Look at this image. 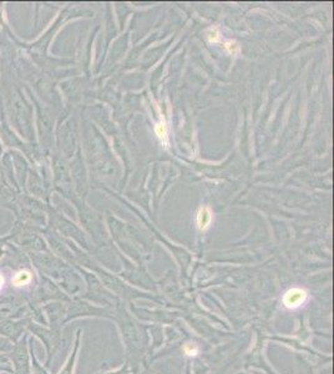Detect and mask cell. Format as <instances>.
I'll return each mask as SVG.
<instances>
[{"instance_id":"cell-1","label":"cell","mask_w":334,"mask_h":374,"mask_svg":"<svg viewBox=\"0 0 334 374\" xmlns=\"http://www.w3.org/2000/svg\"><path fill=\"white\" fill-rule=\"evenodd\" d=\"M3 89L4 95L0 99L6 112V120L17 134L33 144L36 140L33 125V104L24 94V87L12 75L9 66H4L3 71Z\"/></svg>"},{"instance_id":"cell-2","label":"cell","mask_w":334,"mask_h":374,"mask_svg":"<svg viewBox=\"0 0 334 374\" xmlns=\"http://www.w3.org/2000/svg\"><path fill=\"white\" fill-rule=\"evenodd\" d=\"M10 152V156H12L13 167H14V174H15V179L18 181L19 187L22 190V193H24L25 190V182L29 175L30 165L28 158L24 156L23 154L17 150H9Z\"/></svg>"},{"instance_id":"cell-3","label":"cell","mask_w":334,"mask_h":374,"mask_svg":"<svg viewBox=\"0 0 334 374\" xmlns=\"http://www.w3.org/2000/svg\"><path fill=\"white\" fill-rule=\"evenodd\" d=\"M44 182L41 179L40 172L36 167H30L29 175L25 182L24 193H28L33 197H44Z\"/></svg>"},{"instance_id":"cell-4","label":"cell","mask_w":334,"mask_h":374,"mask_svg":"<svg viewBox=\"0 0 334 374\" xmlns=\"http://www.w3.org/2000/svg\"><path fill=\"white\" fill-rule=\"evenodd\" d=\"M307 299V292L301 290V288H294L289 290L284 297H283V304L287 308H297L301 304H303Z\"/></svg>"},{"instance_id":"cell-5","label":"cell","mask_w":334,"mask_h":374,"mask_svg":"<svg viewBox=\"0 0 334 374\" xmlns=\"http://www.w3.org/2000/svg\"><path fill=\"white\" fill-rule=\"evenodd\" d=\"M17 195L18 193L13 190L12 187L8 186L6 184H0V207L9 211L12 210Z\"/></svg>"},{"instance_id":"cell-6","label":"cell","mask_w":334,"mask_h":374,"mask_svg":"<svg viewBox=\"0 0 334 374\" xmlns=\"http://www.w3.org/2000/svg\"><path fill=\"white\" fill-rule=\"evenodd\" d=\"M211 223L212 211L210 210V207H207V206L201 207L199 211V215H197V225H199V230L205 231V230L210 227Z\"/></svg>"},{"instance_id":"cell-7","label":"cell","mask_w":334,"mask_h":374,"mask_svg":"<svg viewBox=\"0 0 334 374\" xmlns=\"http://www.w3.org/2000/svg\"><path fill=\"white\" fill-rule=\"evenodd\" d=\"M30 280H31V275H30L28 271H20L17 275L14 276L13 278V283L15 286H24V285H28Z\"/></svg>"},{"instance_id":"cell-8","label":"cell","mask_w":334,"mask_h":374,"mask_svg":"<svg viewBox=\"0 0 334 374\" xmlns=\"http://www.w3.org/2000/svg\"><path fill=\"white\" fill-rule=\"evenodd\" d=\"M156 134L158 135V137L165 139L166 135H167V129H166V125L165 124H158L156 126Z\"/></svg>"},{"instance_id":"cell-9","label":"cell","mask_w":334,"mask_h":374,"mask_svg":"<svg viewBox=\"0 0 334 374\" xmlns=\"http://www.w3.org/2000/svg\"><path fill=\"white\" fill-rule=\"evenodd\" d=\"M226 47L229 49V52L231 54H237L240 52V47H238L237 43H235V41H227Z\"/></svg>"},{"instance_id":"cell-10","label":"cell","mask_w":334,"mask_h":374,"mask_svg":"<svg viewBox=\"0 0 334 374\" xmlns=\"http://www.w3.org/2000/svg\"><path fill=\"white\" fill-rule=\"evenodd\" d=\"M208 39H210V41H212V43H215V41H217L218 39H220V33H218L217 28H212V29L210 30V36H208Z\"/></svg>"},{"instance_id":"cell-11","label":"cell","mask_w":334,"mask_h":374,"mask_svg":"<svg viewBox=\"0 0 334 374\" xmlns=\"http://www.w3.org/2000/svg\"><path fill=\"white\" fill-rule=\"evenodd\" d=\"M3 154H4V147H3V142L0 140V158L3 156Z\"/></svg>"},{"instance_id":"cell-12","label":"cell","mask_w":334,"mask_h":374,"mask_svg":"<svg viewBox=\"0 0 334 374\" xmlns=\"http://www.w3.org/2000/svg\"><path fill=\"white\" fill-rule=\"evenodd\" d=\"M1 283H3V278H1V276H0V286H1Z\"/></svg>"}]
</instances>
